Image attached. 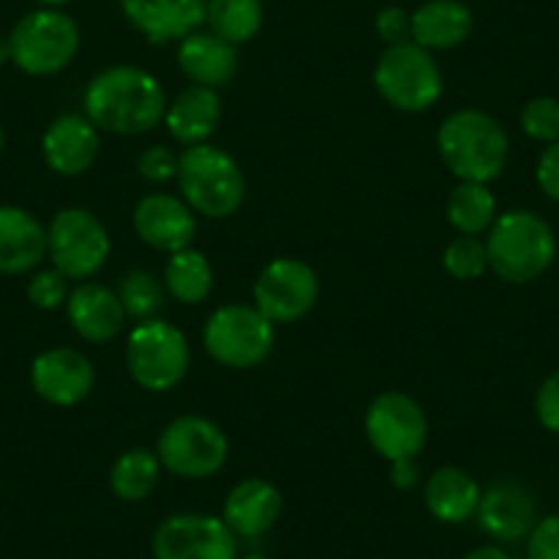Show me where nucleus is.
Segmentation results:
<instances>
[{"mask_svg": "<svg viewBox=\"0 0 559 559\" xmlns=\"http://www.w3.org/2000/svg\"><path fill=\"white\" fill-rule=\"evenodd\" d=\"M203 348L223 368H258L274 348V324L255 305H223L206 319Z\"/></svg>", "mask_w": 559, "mask_h": 559, "instance_id": "obj_8", "label": "nucleus"}, {"mask_svg": "<svg viewBox=\"0 0 559 559\" xmlns=\"http://www.w3.org/2000/svg\"><path fill=\"white\" fill-rule=\"evenodd\" d=\"M239 537L209 513H176L157 526L154 559H236Z\"/></svg>", "mask_w": 559, "mask_h": 559, "instance_id": "obj_13", "label": "nucleus"}, {"mask_svg": "<svg viewBox=\"0 0 559 559\" xmlns=\"http://www.w3.org/2000/svg\"><path fill=\"white\" fill-rule=\"evenodd\" d=\"M102 148V132L85 118V112H63L47 127L41 138V154L52 174L83 176L94 168Z\"/></svg>", "mask_w": 559, "mask_h": 559, "instance_id": "obj_17", "label": "nucleus"}, {"mask_svg": "<svg viewBox=\"0 0 559 559\" xmlns=\"http://www.w3.org/2000/svg\"><path fill=\"white\" fill-rule=\"evenodd\" d=\"M163 464L148 448H132L110 466V488L123 502H143L157 488Z\"/></svg>", "mask_w": 559, "mask_h": 559, "instance_id": "obj_28", "label": "nucleus"}, {"mask_svg": "<svg viewBox=\"0 0 559 559\" xmlns=\"http://www.w3.org/2000/svg\"><path fill=\"white\" fill-rule=\"evenodd\" d=\"M83 110L99 132L134 138L165 121L168 94L152 72L121 63L91 78L83 94Z\"/></svg>", "mask_w": 559, "mask_h": 559, "instance_id": "obj_1", "label": "nucleus"}, {"mask_svg": "<svg viewBox=\"0 0 559 559\" xmlns=\"http://www.w3.org/2000/svg\"><path fill=\"white\" fill-rule=\"evenodd\" d=\"M69 280L58 269H41L28 280V299L39 310H58L69 299Z\"/></svg>", "mask_w": 559, "mask_h": 559, "instance_id": "obj_33", "label": "nucleus"}, {"mask_svg": "<svg viewBox=\"0 0 559 559\" xmlns=\"http://www.w3.org/2000/svg\"><path fill=\"white\" fill-rule=\"evenodd\" d=\"M437 148L442 163L459 181L491 185L510 159V138L488 112L464 107L439 123Z\"/></svg>", "mask_w": 559, "mask_h": 559, "instance_id": "obj_2", "label": "nucleus"}, {"mask_svg": "<svg viewBox=\"0 0 559 559\" xmlns=\"http://www.w3.org/2000/svg\"><path fill=\"white\" fill-rule=\"evenodd\" d=\"M475 519L493 540L515 543L521 537H530L532 526L537 524L535 497L530 488L515 480L493 483L488 491L480 493Z\"/></svg>", "mask_w": 559, "mask_h": 559, "instance_id": "obj_18", "label": "nucleus"}, {"mask_svg": "<svg viewBox=\"0 0 559 559\" xmlns=\"http://www.w3.org/2000/svg\"><path fill=\"white\" fill-rule=\"evenodd\" d=\"M121 14L152 45L181 41L206 25L209 0H118Z\"/></svg>", "mask_w": 559, "mask_h": 559, "instance_id": "obj_16", "label": "nucleus"}, {"mask_svg": "<svg viewBox=\"0 0 559 559\" xmlns=\"http://www.w3.org/2000/svg\"><path fill=\"white\" fill-rule=\"evenodd\" d=\"M7 148V134H3V127H0V152Z\"/></svg>", "mask_w": 559, "mask_h": 559, "instance_id": "obj_43", "label": "nucleus"}, {"mask_svg": "<svg viewBox=\"0 0 559 559\" xmlns=\"http://www.w3.org/2000/svg\"><path fill=\"white\" fill-rule=\"evenodd\" d=\"M283 513V493L266 477H245L228 491L223 521L236 537H261Z\"/></svg>", "mask_w": 559, "mask_h": 559, "instance_id": "obj_19", "label": "nucleus"}, {"mask_svg": "<svg viewBox=\"0 0 559 559\" xmlns=\"http://www.w3.org/2000/svg\"><path fill=\"white\" fill-rule=\"evenodd\" d=\"M376 34L386 47L412 41V12L403 7H384L376 14Z\"/></svg>", "mask_w": 559, "mask_h": 559, "instance_id": "obj_36", "label": "nucleus"}, {"mask_svg": "<svg viewBox=\"0 0 559 559\" xmlns=\"http://www.w3.org/2000/svg\"><path fill=\"white\" fill-rule=\"evenodd\" d=\"M521 129L526 138L537 143H554L559 140V99L554 96H537L530 99L521 110Z\"/></svg>", "mask_w": 559, "mask_h": 559, "instance_id": "obj_32", "label": "nucleus"}, {"mask_svg": "<svg viewBox=\"0 0 559 559\" xmlns=\"http://www.w3.org/2000/svg\"><path fill=\"white\" fill-rule=\"evenodd\" d=\"M223 121V99L219 91L203 88V85H190L181 94L168 102L165 110V127H168L170 138L181 143L185 148L201 146L209 143L214 132Z\"/></svg>", "mask_w": 559, "mask_h": 559, "instance_id": "obj_23", "label": "nucleus"}, {"mask_svg": "<svg viewBox=\"0 0 559 559\" xmlns=\"http://www.w3.org/2000/svg\"><path fill=\"white\" fill-rule=\"evenodd\" d=\"M497 198L491 187L480 181H459L448 198V223L461 236H480L497 219Z\"/></svg>", "mask_w": 559, "mask_h": 559, "instance_id": "obj_27", "label": "nucleus"}, {"mask_svg": "<svg viewBox=\"0 0 559 559\" xmlns=\"http://www.w3.org/2000/svg\"><path fill=\"white\" fill-rule=\"evenodd\" d=\"M321 294V280L310 263L283 255L269 261L258 272L252 286V305L277 324H294L316 308Z\"/></svg>", "mask_w": 559, "mask_h": 559, "instance_id": "obj_12", "label": "nucleus"}, {"mask_svg": "<svg viewBox=\"0 0 559 559\" xmlns=\"http://www.w3.org/2000/svg\"><path fill=\"white\" fill-rule=\"evenodd\" d=\"M140 179L148 185H168L179 176V154L170 152L168 146H152L138 157Z\"/></svg>", "mask_w": 559, "mask_h": 559, "instance_id": "obj_34", "label": "nucleus"}, {"mask_svg": "<svg viewBox=\"0 0 559 559\" xmlns=\"http://www.w3.org/2000/svg\"><path fill=\"white\" fill-rule=\"evenodd\" d=\"M132 225L143 245L168 255L192 247L198 234L195 212L187 206L185 198L170 192H148L146 198H140L132 212Z\"/></svg>", "mask_w": 559, "mask_h": 559, "instance_id": "obj_14", "label": "nucleus"}, {"mask_svg": "<svg viewBox=\"0 0 559 559\" xmlns=\"http://www.w3.org/2000/svg\"><path fill=\"white\" fill-rule=\"evenodd\" d=\"M12 63L31 78H50L63 72L78 58L80 28L61 9L28 12L9 34Z\"/></svg>", "mask_w": 559, "mask_h": 559, "instance_id": "obj_7", "label": "nucleus"}, {"mask_svg": "<svg viewBox=\"0 0 559 559\" xmlns=\"http://www.w3.org/2000/svg\"><path fill=\"white\" fill-rule=\"evenodd\" d=\"M535 414L537 423H540L546 431L557 433L559 437V370H554V373L537 386Z\"/></svg>", "mask_w": 559, "mask_h": 559, "instance_id": "obj_37", "label": "nucleus"}, {"mask_svg": "<svg viewBox=\"0 0 559 559\" xmlns=\"http://www.w3.org/2000/svg\"><path fill=\"white\" fill-rule=\"evenodd\" d=\"M67 316L72 330L85 343H110L127 326V313L112 288L85 280L69 294Z\"/></svg>", "mask_w": 559, "mask_h": 559, "instance_id": "obj_20", "label": "nucleus"}, {"mask_svg": "<svg viewBox=\"0 0 559 559\" xmlns=\"http://www.w3.org/2000/svg\"><path fill=\"white\" fill-rule=\"evenodd\" d=\"M154 453L170 475L181 480H206L228 461V437L203 414H181L163 428Z\"/></svg>", "mask_w": 559, "mask_h": 559, "instance_id": "obj_9", "label": "nucleus"}, {"mask_svg": "<svg viewBox=\"0 0 559 559\" xmlns=\"http://www.w3.org/2000/svg\"><path fill=\"white\" fill-rule=\"evenodd\" d=\"M373 85L395 110L426 112L442 96L444 78L433 52L414 41H403L381 52L373 69Z\"/></svg>", "mask_w": 559, "mask_h": 559, "instance_id": "obj_6", "label": "nucleus"}, {"mask_svg": "<svg viewBox=\"0 0 559 559\" xmlns=\"http://www.w3.org/2000/svg\"><path fill=\"white\" fill-rule=\"evenodd\" d=\"M190 341L165 319L138 321L127 335V370L148 392H170L190 373Z\"/></svg>", "mask_w": 559, "mask_h": 559, "instance_id": "obj_5", "label": "nucleus"}, {"mask_svg": "<svg viewBox=\"0 0 559 559\" xmlns=\"http://www.w3.org/2000/svg\"><path fill=\"white\" fill-rule=\"evenodd\" d=\"M116 294L121 299L127 319L134 321L159 319V313L165 308V297H168L165 283H159L146 269H132V272L123 274Z\"/></svg>", "mask_w": 559, "mask_h": 559, "instance_id": "obj_30", "label": "nucleus"}, {"mask_svg": "<svg viewBox=\"0 0 559 559\" xmlns=\"http://www.w3.org/2000/svg\"><path fill=\"white\" fill-rule=\"evenodd\" d=\"M488 269L504 283L524 286L548 272L557 258V236L535 212L513 209L493 219L486 239Z\"/></svg>", "mask_w": 559, "mask_h": 559, "instance_id": "obj_3", "label": "nucleus"}, {"mask_svg": "<svg viewBox=\"0 0 559 559\" xmlns=\"http://www.w3.org/2000/svg\"><path fill=\"white\" fill-rule=\"evenodd\" d=\"M179 192L187 206L206 219H228L241 209L247 181L225 148L201 143L179 154Z\"/></svg>", "mask_w": 559, "mask_h": 559, "instance_id": "obj_4", "label": "nucleus"}, {"mask_svg": "<svg viewBox=\"0 0 559 559\" xmlns=\"http://www.w3.org/2000/svg\"><path fill=\"white\" fill-rule=\"evenodd\" d=\"M428 433L431 423L426 408L406 392L386 390L370 401L365 414V437L386 464L417 459L426 450Z\"/></svg>", "mask_w": 559, "mask_h": 559, "instance_id": "obj_11", "label": "nucleus"}, {"mask_svg": "<svg viewBox=\"0 0 559 559\" xmlns=\"http://www.w3.org/2000/svg\"><path fill=\"white\" fill-rule=\"evenodd\" d=\"M214 288V266L201 250L187 247L174 252L165 266V292L179 305L206 302Z\"/></svg>", "mask_w": 559, "mask_h": 559, "instance_id": "obj_26", "label": "nucleus"}, {"mask_svg": "<svg viewBox=\"0 0 559 559\" xmlns=\"http://www.w3.org/2000/svg\"><path fill=\"white\" fill-rule=\"evenodd\" d=\"M31 384L52 406H78L94 390L96 370L78 348H47L31 365Z\"/></svg>", "mask_w": 559, "mask_h": 559, "instance_id": "obj_15", "label": "nucleus"}, {"mask_svg": "<svg viewBox=\"0 0 559 559\" xmlns=\"http://www.w3.org/2000/svg\"><path fill=\"white\" fill-rule=\"evenodd\" d=\"M176 61L192 85L203 88H225L239 72V52L230 41L219 39L212 31H195L185 36L176 50Z\"/></svg>", "mask_w": 559, "mask_h": 559, "instance_id": "obj_21", "label": "nucleus"}, {"mask_svg": "<svg viewBox=\"0 0 559 559\" xmlns=\"http://www.w3.org/2000/svg\"><path fill=\"white\" fill-rule=\"evenodd\" d=\"M110 234L94 212L80 206L61 209L47 225V255L67 280L94 277L110 258Z\"/></svg>", "mask_w": 559, "mask_h": 559, "instance_id": "obj_10", "label": "nucleus"}, {"mask_svg": "<svg viewBox=\"0 0 559 559\" xmlns=\"http://www.w3.org/2000/svg\"><path fill=\"white\" fill-rule=\"evenodd\" d=\"M12 61V41L7 36H0V67Z\"/></svg>", "mask_w": 559, "mask_h": 559, "instance_id": "obj_41", "label": "nucleus"}, {"mask_svg": "<svg viewBox=\"0 0 559 559\" xmlns=\"http://www.w3.org/2000/svg\"><path fill=\"white\" fill-rule=\"evenodd\" d=\"M36 3L45 9H61V7H67V3H72V0H36Z\"/></svg>", "mask_w": 559, "mask_h": 559, "instance_id": "obj_42", "label": "nucleus"}, {"mask_svg": "<svg viewBox=\"0 0 559 559\" xmlns=\"http://www.w3.org/2000/svg\"><path fill=\"white\" fill-rule=\"evenodd\" d=\"M241 559H269V557H261V554H250V557H241Z\"/></svg>", "mask_w": 559, "mask_h": 559, "instance_id": "obj_44", "label": "nucleus"}, {"mask_svg": "<svg viewBox=\"0 0 559 559\" xmlns=\"http://www.w3.org/2000/svg\"><path fill=\"white\" fill-rule=\"evenodd\" d=\"M423 472H419L417 459H408V461H392L390 464V483L401 491H412L414 486L419 483Z\"/></svg>", "mask_w": 559, "mask_h": 559, "instance_id": "obj_39", "label": "nucleus"}, {"mask_svg": "<svg viewBox=\"0 0 559 559\" xmlns=\"http://www.w3.org/2000/svg\"><path fill=\"white\" fill-rule=\"evenodd\" d=\"M47 255V228L20 206H0V274L34 272Z\"/></svg>", "mask_w": 559, "mask_h": 559, "instance_id": "obj_24", "label": "nucleus"}, {"mask_svg": "<svg viewBox=\"0 0 559 559\" xmlns=\"http://www.w3.org/2000/svg\"><path fill=\"white\" fill-rule=\"evenodd\" d=\"M480 486L461 466H442L426 480V508L442 524H464L475 519Z\"/></svg>", "mask_w": 559, "mask_h": 559, "instance_id": "obj_25", "label": "nucleus"}, {"mask_svg": "<svg viewBox=\"0 0 559 559\" xmlns=\"http://www.w3.org/2000/svg\"><path fill=\"white\" fill-rule=\"evenodd\" d=\"M444 272L455 280H477L486 274L488 269V250L486 241L480 236H455L448 247H444Z\"/></svg>", "mask_w": 559, "mask_h": 559, "instance_id": "obj_31", "label": "nucleus"}, {"mask_svg": "<svg viewBox=\"0 0 559 559\" xmlns=\"http://www.w3.org/2000/svg\"><path fill=\"white\" fill-rule=\"evenodd\" d=\"M206 25L214 36L234 47L247 45L263 28L261 0H209Z\"/></svg>", "mask_w": 559, "mask_h": 559, "instance_id": "obj_29", "label": "nucleus"}, {"mask_svg": "<svg viewBox=\"0 0 559 559\" xmlns=\"http://www.w3.org/2000/svg\"><path fill=\"white\" fill-rule=\"evenodd\" d=\"M526 557L559 559V513L546 515L532 526L530 537H526Z\"/></svg>", "mask_w": 559, "mask_h": 559, "instance_id": "obj_35", "label": "nucleus"}, {"mask_svg": "<svg viewBox=\"0 0 559 559\" xmlns=\"http://www.w3.org/2000/svg\"><path fill=\"white\" fill-rule=\"evenodd\" d=\"M475 31V14L464 0H426L412 12V41L428 52L455 50Z\"/></svg>", "mask_w": 559, "mask_h": 559, "instance_id": "obj_22", "label": "nucleus"}, {"mask_svg": "<svg viewBox=\"0 0 559 559\" xmlns=\"http://www.w3.org/2000/svg\"><path fill=\"white\" fill-rule=\"evenodd\" d=\"M464 559H513V557L499 546H480V548H472Z\"/></svg>", "mask_w": 559, "mask_h": 559, "instance_id": "obj_40", "label": "nucleus"}, {"mask_svg": "<svg viewBox=\"0 0 559 559\" xmlns=\"http://www.w3.org/2000/svg\"><path fill=\"white\" fill-rule=\"evenodd\" d=\"M535 176L540 190L546 192L551 201L559 203V140H554V143H548V146L543 148L540 159H537Z\"/></svg>", "mask_w": 559, "mask_h": 559, "instance_id": "obj_38", "label": "nucleus"}]
</instances>
